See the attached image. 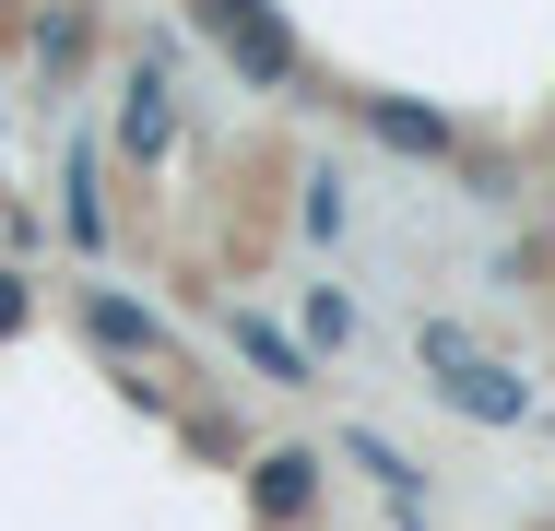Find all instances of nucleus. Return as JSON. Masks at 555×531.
I'll list each match as a JSON object with an SVG mask.
<instances>
[{"label":"nucleus","instance_id":"nucleus-8","mask_svg":"<svg viewBox=\"0 0 555 531\" xmlns=\"http://www.w3.org/2000/svg\"><path fill=\"white\" fill-rule=\"evenodd\" d=\"M308 331H320V342H354V308H343L332 284H320V296H308Z\"/></svg>","mask_w":555,"mask_h":531},{"label":"nucleus","instance_id":"nucleus-9","mask_svg":"<svg viewBox=\"0 0 555 531\" xmlns=\"http://www.w3.org/2000/svg\"><path fill=\"white\" fill-rule=\"evenodd\" d=\"M24 308H36V296H24L12 272H0V331H24Z\"/></svg>","mask_w":555,"mask_h":531},{"label":"nucleus","instance_id":"nucleus-4","mask_svg":"<svg viewBox=\"0 0 555 531\" xmlns=\"http://www.w3.org/2000/svg\"><path fill=\"white\" fill-rule=\"evenodd\" d=\"M366 130L402 142V154H449V118H438V106H390V95H378V106H366Z\"/></svg>","mask_w":555,"mask_h":531},{"label":"nucleus","instance_id":"nucleus-6","mask_svg":"<svg viewBox=\"0 0 555 531\" xmlns=\"http://www.w3.org/2000/svg\"><path fill=\"white\" fill-rule=\"evenodd\" d=\"M224 331H236V354H248L260 378H284V390H308V354H296L284 331H260V319H224Z\"/></svg>","mask_w":555,"mask_h":531},{"label":"nucleus","instance_id":"nucleus-3","mask_svg":"<svg viewBox=\"0 0 555 531\" xmlns=\"http://www.w3.org/2000/svg\"><path fill=\"white\" fill-rule=\"evenodd\" d=\"M248 496H260V520H308V508H320V461H308V449H272V461L248 472Z\"/></svg>","mask_w":555,"mask_h":531},{"label":"nucleus","instance_id":"nucleus-2","mask_svg":"<svg viewBox=\"0 0 555 531\" xmlns=\"http://www.w3.org/2000/svg\"><path fill=\"white\" fill-rule=\"evenodd\" d=\"M202 36H214L248 83H296V36H284L260 0H202Z\"/></svg>","mask_w":555,"mask_h":531},{"label":"nucleus","instance_id":"nucleus-1","mask_svg":"<svg viewBox=\"0 0 555 531\" xmlns=\"http://www.w3.org/2000/svg\"><path fill=\"white\" fill-rule=\"evenodd\" d=\"M426 366H438V390H449V402H461L473 425H520V414H532V390H520L496 354H473L449 319H426Z\"/></svg>","mask_w":555,"mask_h":531},{"label":"nucleus","instance_id":"nucleus-5","mask_svg":"<svg viewBox=\"0 0 555 531\" xmlns=\"http://www.w3.org/2000/svg\"><path fill=\"white\" fill-rule=\"evenodd\" d=\"M95 342H107V354H154V342H166V331H154V308H130V296H95Z\"/></svg>","mask_w":555,"mask_h":531},{"label":"nucleus","instance_id":"nucleus-7","mask_svg":"<svg viewBox=\"0 0 555 531\" xmlns=\"http://www.w3.org/2000/svg\"><path fill=\"white\" fill-rule=\"evenodd\" d=\"M166 118H178V106H166V83L142 72V83H130V106H118V142H130V154H166Z\"/></svg>","mask_w":555,"mask_h":531}]
</instances>
